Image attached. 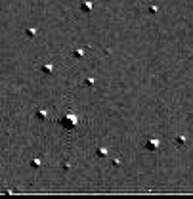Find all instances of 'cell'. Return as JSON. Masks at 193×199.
<instances>
[{
  "mask_svg": "<svg viewBox=\"0 0 193 199\" xmlns=\"http://www.w3.org/2000/svg\"><path fill=\"white\" fill-rule=\"evenodd\" d=\"M157 146H159V142H157V140H151V142L147 144V149H155Z\"/></svg>",
  "mask_w": 193,
  "mask_h": 199,
  "instance_id": "cell-2",
  "label": "cell"
},
{
  "mask_svg": "<svg viewBox=\"0 0 193 199\" xmlns=\"http://www.w3.org/2000/svg\"><path fill=\"white\" fill-rule=\"evenodd\" d=\"M61 124L65 126V128H75L77 126V117L75 115H65V117H63V121H61Z\"/></svg>",
  "mask_w": 193,
  "mask_h": 199,
  "instance_id": "cell-1",
  "label": "cell"
}]
</instances>
